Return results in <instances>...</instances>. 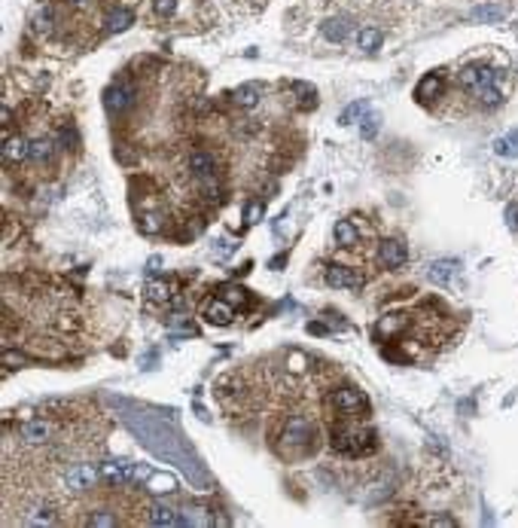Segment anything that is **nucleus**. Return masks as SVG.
<instances>
[{
    "instance_id": "f257e3e1",
    "label": "nucleus",
    "mask_w": 518,
    "mask_h": 528,
    "mask_svg": "<svg viewBox=\"0 0 518 528\" xmlns=\"http://www.w3.org/2000/svg\"><path fill=\"white\" fill-rule=\"evenodd\" d=\"M110 407H116L122 412V422H126L128 431L141 440L144 449H150V452L156 458H162V461L177 464V468L187 473V479L192 486H198V488L211 486V477H207V470L202 468V458L196 455V449L183 440V434L177 431L171 422L153 416V412L137 409L135 403H126V400H119V397H110Z\"/></svg>"
},
{
    "instance_id": "f03ea898",
    "label": "nucleus",
    "mask_w": 518,
    "mask_h": 528,
    "mask_svg": "<svg viewBox=\"0 0 518 528\" xmlns=\"http://www.w3.org/2000/svg\"><path fill=\"white\" fill-rule=\"evenodd\" d=\"M329 443H332V449H336V452L360 458V455H366L369 449L375 446V434L369 431L366 425L338 422V425H332V431H329Z\"/></svg>"
},
{
    "instance_id": "7ed1b4c3",
    "label": "nucleus",
    "mask_w": 518,
    "mask_h": 528,
    "mask_svg": "<svg viewBox=\"0 0 518 528\" xmlns=\"http://www.w3.org/2000/svg\"><path fill=\"white\" fill-rule=\"evenodd\" d=\"M329 403H332V409L345 418H360L369 412V397L357 391V388H336V391L329 394Z\"/></svg>"
},
{
    "instance_id": "20e7f679",
    "label": "nucleus",
    "mask_w": 518,
    "mask_h": 528,
    "mask_svg": "<svg viewBox=\"0 0 518 528\" xmlns=\"http://www.w3.org/2000/svg\"><path fill=\"white\" fill-rule=\"evenodd\" d=\"M458 80H460L463 89L473 92V95L478 98L482 92H488V89L497 86V71H494L491 65H467L458 74Z\"/></svg>"
},
{
    "instance_id": "39448f33",
    "label": "nucleus",
    "mask_w": 518,
    "mask_h": 528,
    "mask_svg": "<svg viewBox=\"0 0 518 528\" xmlns=\"http://www.w3.org/2000/svg\"><path fill=\"white\" fill-rule=\"evenodd\" d=\"M408 330H412V318H408L406 312H390V315L375 321L372 336L378 342H399Z\"/></svg>"
},
{
    "instance_id": "423d86ee",
    "label": "nucleus",
    "mask_w": 518,
    "mask_h": 528,
    "mask_svg": "<svg viewBox=\"0 0 518 528\" xmlns=\"http://www.w3.org/2000/svg\"><path fill=\"white\" fill-rule=\"evenodd\" d=\"M314 440V427L305 416H293L287 425H284V434H281V446H299V452Z\"/></svg>"
},
{
    "instance_id": "0eeeda50",
    "label": "nucleus",
    "mask_w": 518,
    "mask_h": 528,
    "mask_svg": "<svg viewBox=\"0 0 518 528\" xmlns=\"http://www.w3.org/2000/svg\"><path fill=\"white\" fill-rule=\"evenodd\" d=\"M101 479L113 488L128 486L137 479V464L135 461H104L101 464Z\"/></svg>"
},
{
    "instance_id": "6e6552de",
    "label": "nucleus",
    "mask_w": 518,
    "mask_h": 528,
    "mask_svg": "<svg viewBox=\"0 0 518 528\" xmlns=\"http://www.w3.org/2000/svg\"><path fill=\"white\" fill-rule=\"evenodd\" d=\"M406 259H408V248L399 239H384L378 244V263L384 269H403Z\"/></svg>"
},
{
    "instance_id": "1a4fd4ad",
    "label": "nucleus",
    "mask_w": 518,
    "mask_h": 528,
    "mask_svg": "<svg viewBox=\"0 0 518 528\" xmlns=\"http://www.w3.org/2000/svg\"><path fill=\"white\" fill-rule=\"evenodd\" d=\"M135 104V89L128 86V83H110L104 92V107L107 113H122L128 110V107Z\"/></svg>"
},
{
    "instance_id": "9d476101",
    "label": "nucleus",
    "mask_w": 518,
    "mask_h": 528,
    "mask_svg": "<svg viewBox=\"0 0 518 528\" xmlns=\"http://www.w3.org/2000/svg\"><path fill=\"white\" fill-rule=\"evenodd\" d=\"M64 479L74 492H86V488H92L98 479H101V468H95V464H71V470L64 473Z\"/></svg>"
},
{
    "instance_id": "9b49d317",
    "label": "nucleus",
    "mask_w": 518,
    "mask_h": 528,
    "mask_svg": "<svg viewBox=\"0 0 518 528\" xmlns=\"http://www.w3.org/2000/svg\"><path fill=\"white\" fill-rule=\"evenodd\" d=\"M442 92H445V74L442 71H433V74H427L421 83H417L415 98H417V101H424V104H433L436 98H442Z\"/></svg>"
},
{
    "instance_id": "f8f14e48",
    "label": "nucleus",
    "mask_w": 518,
    "mask_h": 528,
    "mask_svg": "<svg viewBox=\"0 0 518 528\" xmlns=\"http://www.w3.org/2000/svg\"><path fill=\"white\" fill-rule=\"evenodd\" d=\"M327 284H329V287L357 290V287H363V275H360L357 269H347V266L332 263V266H327Z\"/></svg>"
},
{
    "instance_id": "ddd939ff",
    "label": "nucleus",
    "mask_w": 518,
    "mask_h": 528,
    "mask_svg": "<svg viewBox=\"0 0 518 528\" xmlns=\"http://www.w3.org/2000/svg\"><path fill=\"white\" fill-rule=\"evenodd\" d=\"M21 440L25 443H34V446H40V443H49L52 434H55V425L46 422V418H31V422H25L19 427Z\"/></svg>"
},
{
    "instance_id": "4468645a",
    "label": "nucleus",
    "mask_w": 518,
    "mask_h": 528,
    "mask_svg": "<svg viewBox=\"0 0 518 528\" xmlns=\"http://www.w3.org/2000/svg\"><path fill=\"white\" fill-rule=\"evenodd\" d=\"M205 318H207V324H214V327H226L232 324V318H235V305L226 303L220 296V300H211L205 305Z\"/></svg>"
},
{
    "instance_id": "2eb2a0df",
    "label": "nucleus",
    "mask_w": 518,
    "mask_h": 528,
    "mask_svg": "<svg viewBox=\"0 0 518 528\" xmlns=\"http://www.w3.org/2000/svg\"><path fill=\"white\" fill-rule=\"evenodd\" d=\"M458 269H460V263H458V259H436V263H430L427 278L433 281V284L445 287V284H451V281H454V275H458Z\"/></svg>"
},
{
    "instance_id": "dca6fc26",
    "label": "nucleus",
    "mask_w": 518,
    "mask_h": 528,
    "mask_svg": "<svg viewBox=\"0 0 518 528\" xmlns=\"http://www.w3.org/2000/svg\"><path fill=\"white\" fill-rule=\"evenodd\" d=\"M189 171L196 174L198 180H214V174H216V159H214L207 150L192 153V156H189Z\"/></svg>"
},
{
    "instance_id": "f3484780",
    "label": "nucleus",
    "mask_w": 518,
    "mask_h": 528,
    "mask_svg": "<svg viewBox=\"0 0 518 528\" xmlns=\"http://www.w3.org/2000/svg\"><path fill=\"white\" fill-rule=\"evenodd\" d=\"M146 522L150 525H183L187 519L177 516L171 507H165V504H150V507H146Z\"/></svg>"
},
{
    "instance_id": "a211bd4d",
    "label": "nucleus",
    "mask_w": 518,
    "mask_h": 528,
    "mask_svg": "<svg viewBox=\"0 0 518 528\" xmlns=\"http://www.w3.org/2000/svg\"><path fill=\"white\" fill-rule=\"evenodd\" d=\"M320 31L329 43H342V40H347V34H351V22L347 19H327L320 25Z\"/></svg>"
},
{
    "instance_id": "6ab92c4d",
    "label": "nucleus",
    "mask_w": 518,
    "mask_h": 528,
    "mask_svg": "<svg viewBox=\"0 0 518 528\" xmlns=\"http://www.w3.org/2000/svg\"><path fill=\"white\" fill-rule=\"evenodd\" d=\"M503 15H506V6H500V3H482V6L469 10V19L473 22H500Z\"/></svg>"
},
{
    "instance_id": "aec40b11",
    "label": "nucleus",
    "mask_w": 518,
    "mask_h": 528,
    "mask_svg": "<svg viewBox=\"0 0 518 528\" xmlns=\"http://www.w3.org/2000/svg\"><path fill=\"white\" fill-rule=\"evenodd\" d=\"M232 101L238 107H257L259 104V86L257 83H244V86H238L232 92Z\"/></svg>"
},
{
    "instance_id": "412c9836",
    "label": "nucleus",
    "mask_w": 518,
    "mask_h": 528,
    "mask_svg": "<svg viewBox=\"0 0 518 528\" xmlns=\"http://www.w3.org/2000/svg\"><path fill=\"white\" fill-rule=\"evenodd\" d=\"M332 235H336V244H342V248H351V244L360 241V232L351 220H338L336 229H332Z\"/></svg>"
},
{
    "instance_id": "4be33fe9",
    "label": "nucleus",
    "mask_w": 518,
    "mask_h": 528,
    "mask_svg": "<svg viewBox=\"0 0 518 528\" xmlns=\"http://www.w3.org/2000/svg\"><path fill=\"white\" fill-rule=\"evenodd\" d=\"M28 141H21V137H6L3 141V159L6 162H21V159H28Z\"/></svg>"
},
{
    "instance_id": "5701e85b",
    "label": "nucleus",
    "mask_w": 518,
    "mask_h": 528,
    "mask_svg": "<svg viewBox=\"0 0 518 528\" xmlns=\"http://www.w3.org/2000/svg\"><path fill=\"white\" fill-rule=\"evenodd\" d=\"M494 153L503 159H515L518 156V128H512V132L503 137H497V141H494Z\"/></svg>"
},
{
    "instance_id": "b1692460",
    "label": "nucleus",
    "mask_w": 518,
    "mask_h": 528,
    "mask_svg": "<svg viewBox=\"0 0 518 528\" xmlns=\"http://www.w3.org/2000/svg\"><path fill=\"white\" fill-rule=\"evenodd\" d=\"M381 40H384L381 31L372 28V25H366V28H360V31H357V46H360L363 52H375L378 46H381Z\"/></svg>"
},
{
    "instance_id": "393cba45",
    "label": "nucleus",
    "mask_w": 518,
    "mask_h": 528,
    "mask_svg": "<svg viewBox=\"0 0 518 528\" xmlns=\"http://www.w3.org/2000/svg\"><path fill=\"white\" fill-rule=\"evenodd\" d=\"M293 92H296V101L302 110H314L317 107V92H314L311 83H302V80L293 83Z\"/></svg>"
},
{
    "instance_id": "a878e982",
    "label": "nucleus",
    "mask_w": 518,
    "mask_h": 528,
    "mask_svg": "<svg viewBox=\"0 0 518 528\" xmlns=\"http://www.w3.org/2000/svg\"><path fill=\"white\" fill-rule=\"evenodd\" d=\"M28 522H31V525H55V522H58V510L49 507V504H37V507L31 510Z\"/></svg>"
},
{
    "instance_id": "bb28decb",
    "label": "nucleus",
    "mask_w": 518,
    "mask_h": 528,
    "mask_svg": "<svg viewBox=\"0 0 518 528\" xmlns=\"http://www.w3.org/2000/svg\"><path fill=\"white\" fill-rule=\"evenodd\" d=\"M131 19H135V15H131V10L119 6V10H113L110 15H107V31H110V34H119V31H126V28L131 25Z\"/></svg>"
},
{
    "instance_id": "cd10ccee",
    "label": "nucleus",
    "mask_w": 518,
    "mask_h": 528,
    "mask_svg": "<svg viewBox=\"0 0 518 528\" xmlns=\"http://www.w3.org/2000/svg\"><path fill=\"white\" fill-rule=\"evenodd\" d=\"M146 296H150L153 303H168L171 300V284L162 278H153L150 284H146Z\"/></svg>"
},
{
    "instance_id": "c85d7f7f",
    "label": "nucleus",
    "mask_w": 518,
    "mask_h": 528,
    "mask_svg": "<svg viewBox=\"0 0 518 528\" xmlns=\"http://www.w3.org/2000/svg\"><path fill=\"white\" fill-rule=\"evenodd\" d=\"M174 477H168V473H150V479H146V488L156 495H165V492H174Z\"/></svg>"
},
{
    "instance_id": "c756f323",
    "label": "nucleus",
    "mask_w": 518,
    "mask_h": 528,
    "mask_svg": "<svg viewBox=\"0 0 518 528\" xmlns=\"http://www.w3.org/2000/svg\"><path fill=\"white\" fill-rule=\"evenodd\" d=\"M366 113H369V104H366V101H354L351 107H345V110H342L338 122H342V126H354V122L363 119Z\"/></svg>"
},
{
    "instance_id": "7c9ffc66",
    "label": "nucleus",
    "mask_w": 518,
    "mask_h": 528,
    "mask_svg": "<svg viewBox=\"0 0 518 528\" xmlns=\"http://www.w3.org/2000/svg\"><path fill=\"white\" fill-rule=\"evenodd\" d=\"M52 156V141L49 137H40V141H31L28 147V159H34V162H46V159Z\"/></svg>"
},
{
    "instance_id": "2f4dec72",
    "label": "nucleus",
    "mask_w": 518,
    "mask_h": 528,
    "mask_svg": "<svg viewBox=\"0 0 518 528\" xmlns=\"http://www.w3.org/2000/svg\"><path fill=\"white\" fill-rule=\"evenodd\" d=\"M86 525H92V528H113L116 516L110 513V510H95L92 516H86Z\"/></svg>"
},
{
    "instance_id": "473e14b6",
    "label": "nucleus",
    "mask_w": 518,
    "mask_h": 528,
    "mask_svg": "<svg viewBox=\"0 0 518 528\" xmlns=\"http://www.w3.org/2000/svg\"><path fill=\"white\" fill-rule=\"evenodd\" d=\"M360 122H363L360 132H363V137H366V141H369V137H375L378 128H381V117H378V113H366V117H363Z\"/></svg>"
},
{
    "instance_id": "72a5a7b5",
    "label": "nucleus",
    "mask_w": 518,
    "mask_h": 528,
    "mask_svg": "<svg viewBox=\"0 0 518 528\" xmlns=\"http://www.w3.org/2000/svg\"><path fill=\"white\" fill-rule=\"evenodd\" d=\"M421 525H427V528H458V519L445 516V513H436V516H424Z\"/></svg>"
},
{
    "instance_id": "f704fd0d",
    "label": "nucleus",
    "mask_w": 518,
    "mask_h": 528,
    "mask_svg": "<svg viewBox=\"0 0 518 528\" xmlns=\"http://www.w3.org/2000/svg\"><path fill=\"white\" fill-rule=\"evenodd\" d=\"M259 220H262V202L259 198H253V202L244 205V223L253 226V223H259Z\"/></svg>"
},
{
    "instance_id": "c9c22d12",
    "label": "nucleus",
    "mask_w": 518,
    "mask_h": 528,
    "mask_svg": "<svg viewBox=\"0 0 518 528\" xmlns=\"http://www.w3.org/2000/svg\"><path fill=\"white\" fill-rule=\"evenodd\" d=\"M153 12L162 15V19H168V15L177 12V0H153Z\"/></svg>"
},
{
    "instance_id": "e433bc0d",
    "label": "nucleus",
    "mask_w": 518,
    "mask_h": 528,
    "mask_svg": "<svg viewBox=\"0 0 518 528\" xmlns=\"http://www.w3.org/2000/svg\"><path fill=\"white\" fill-rule=\"evenodd\" d=\"M58 141L64 144L67 150H74V147H76V135H74V128H71V126H64V128H61V132H58Z\"/></svg>"
},
{
    "instance_id": "4c0bfd02",
    "label": "nucleus",
    "mask_w": 518,
    "mask_h": 528,
    "mask_svg": "<svg viewBox=\"0 0 518 528\" xmlns=\"http://www.w3.org/2000/svg\"><path fill=\"white\" fill-rule=\"evenodd\" d=\"M478 101H482L485 107H494V104H500V89L494 86V89H488V92H482V95H478Z\"/></svg>"
},
{
    "instance_id": "58836bf2",
    "label": "nucleus",
    "mask_w": 518,
    "mask_h": 528,
    "mask_svg": "<svg viewBox=\"0 0 518 528\" xmlns=\"http://www.w3.org/2000/svg\"><path fill=\"white\" fill-rule=\"evenodd\" d=\"M226 303H232V305H241L244 303V290L241 287H229L226 290V296H223Z\"/></svg>"
},
{
    "instance_id": "ea45409f",
    "label": "nucleus",
    "mask_w": 518,
    "mask_h": 528,
    "mask_svg": "<svg viewBox=\"0 0 518 528\" xmlns=\"http://www.w3.org/2000/svg\"><path fill=\"white\" fill-rule=\"evenodd\" d=\"M506 220H509V226L518 229V205H509L506 208Z\"/></svg>"
},
{
    "instance_id": "a19ab883",
    "label": "nucleus",
    "mask_w": 518,
    "mask_h": 528,
    "mask_svg": "<svg viewBox=\"0 0 518 528\" xmlns=\"http://www.w3.org/2000/svg\"><path fill=\"white\" fill-rule=\"evenodd\" d=\"M76 3H80V0H76Z\"/></svg>"
}]
</instances>
